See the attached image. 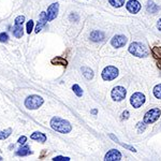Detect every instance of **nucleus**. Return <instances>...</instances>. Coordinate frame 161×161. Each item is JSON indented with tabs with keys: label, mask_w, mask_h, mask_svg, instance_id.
<instances>
[{
	"label": "nucleus",
	"mask_w": 161,
	"mask_h": 161,
	"mask_svg": "<svg viewBox=\"0 0 161 161\" xmlns=\"http://www.w3.org/2000/svg\"><path fill=\"white\" fill-rule=\"evenodd\" d=\"M51 127L55 130V131L59 132V133H69L72 130V126L70 125L68 120H64L60 117H53L51 120Z\"/></svg>",
	"instance_id": "f257e3e1"
},
{
	"label": "nucleus",
	"mask_w": 161,
	"mask_h": 161,
	"mask_svg": "<svg viewBox=\"0 0 161 161\" xmlns=\"http://www.w3.org/2000/svg\"><path fill=\"white\" fill-rule=\"evenodd\" d=\"M129 52H130L133 56L140 57V58H141V57L148 56V49L146 48V46L139 42L131 43L130 46H129Z\"/></svg>",
	"instance_id": "f03ea898"
},
{
	"label": "nucleus",
	"mask_w": 161,
	"mask_h": 161,
	"mask_svg": "<svg viewBox=\"0 0 161 161\" xmlns=\"http://www.w3.org/2000/svg\"><path fill=\"white\" fill-rule=\"evenodd\" d=\"M43 102H44V100L42 97L37 96V95H31V96L27 97L25 100V106L28 110H37L43 104Z\"/></svg>",
	"instance_id": "7ed1b4c3"
},
{
	"label": "nucleus",
	"mask_w": 161,
	"mask_h": 161,
	"mask_svg": "<svg viewBox=\"0 0 161 161\" xmlns=\"http://www.w3.org/2000/svg\"><path fill=\"white\" fill-rule=\"evenodd\" d=\"M118 76V69L113 66H107L102 71V78L104 80H113Z\"/></svg>",
	"instance_id": "20e7f679"
},
{
	"label": "nucleus",
	"mask_w": 161,
	"mask_h": 161,
	"mask_svg": "<svg viewBox=\"0 0 161 161\" xmlns=\"http://www.w3.org/2000/svg\"><path fill=\"white\" fill-rule=\"evenodd\" d=\"M126 95H127V90L125 89V87L123 86H116L114 87L111 92V96H112V99L114 101H123L125 98H126Z\"/></svg>",
	"instance_id": "39448f33"
},
{
	"label": "nucleus",
	"mask_w": 161,
	"mask_h": 161,
	"mask_svg": "<svg viewBox=\"0 0 161 161\" xmlns=\"http://www.w3.org/2000/svg\"><path fill=\"white\" fill-rule=\"evenodd\" d=\"M161 115V111L159 109H151L148 111L144 116L145 123H154L156 120H158Z\"/></svg>",
	"instance_id": "423d86ee"
},
{
	"label": "nucleus",
	"mask_w": 161,
	"mask_h": 161,
	"mask_svg": "<svg viewBox=\"0 0 161 161\" xmlns=\"http://www.w3.org/2000/svg\"><path fill=\"white\" fill-rule=\"evenodd\" d=\"M145 102V96L142 92H135L130 98V103L133 107L139 109L140 106H142Z\"/></svg>",
	"instance_id": "0eeeda50"
},
{
	"label": "nucleus",
	"mask_w": 161,
	"mask_h": 161,
	"mask_svg": "<svg viewBox=\"0 0 161 161\" xmlns=\"http://www.w3.org/2000/svg\"><path fill=\"white\" fill-rule=\"evenodd\" d=\"M58 10H59V4L57 2L52 3L47 9V13H46V16H47V21H51L53 19H55L58 15Z\"/></svg>",
	"instance_id": "6e6552de"
},
{
	"label": "nucleus",
	"mask_w": 161,
	"mask_h": 161,
	"mask_svg": "<svg viewBox=\"0 0 161 161\" xmlns=\"http://www.w3.org/2000/svg\"><path fill=\"white\" fill-rule=\"evenodd\" d=\"M126 43H127V38L125 37V35H115V37L112 39V41H111V44L116 48L123 47Z\"/></svg>",
	"instance_id": "1a4fd4ad"
},
{
	"label": "nucleus",
	"mask_w": 161,
	"mask_h": 161,
	"mask_svg": "<svg viewBox=\"0 0 161 161\" xmlns=\"http://www.w3.org/2000/svg\"><path fill=\"white\" fill-rule=\"evenodd\" d=\"M127 10L130 12V13H137L140 10H141V3L137 1V0H129L126 4Z\"/></svg>",
	"instance_id": "9d476101"
},
{
	"label": "nucleus",
	"mask_w": 161,
	"mask_h": 161,
	"mask_svg": "<svg viewBox=\"0 0 161 161\" xmlns=\"http://www.w3.org/2000/svg\"><path fill=\"white\" fill-rule=\"evenodd\" d=\"M120 159H121V154L117 149H111L110 151H107L104 157L105 161H118L120 160Z\"/></svg>",
	"instance_id": "9b49d317"
},
{
	"label": "nucleus",
	"mask_w": 161,
	"mask_h": 161,
	"mask_svg": "<svg viewBox=\"0 0 161 161\" xmlns=\"http://www.w3.org/2000/svg\"><path fill=\"white\" fill-rule=\"evenodd\" d=\"M46 21H47V16H46V13L45 12H42L41 15H40V21H39V23H38L37 27H35V30L37 33H39V32L42 30L43 27L45 26Z\"/></svg>",
	"instance_id": "f8f14e48"
},
{
	"label": "nucleus",
	"mask_w": 161,
	"mask_h": 161,
	"mask_svg": "<svg viewBox=\"0 0 161 161\" xmlns=\"http://www.w3.org/2000/svg\"><path fill=\"white\" fill-rule=\"evenodd\" d=\"M104 39V33L99 30H95L90 33V40L94 42H98V41H102Z\"/></svg>",
	"instance_id": "ddd939ff"
},
{
	"label": "nucleus",
	"mask_w": 161,
	"mask_h": 161,
	"mask_svg": "<svg viewBox=\"0 0 161 161\" xmlns=\"http://www.w3.org/2000/svg\"><path fill=\"white\" fill-rule=\"evenodd\" d=\"M30 139L35 140V141H39L41 143H44L46 141V135L42 132H35L30 135Z\"/></svg>",
	"instance_id": "4468645a"
},
{
	"label": "nucleus",
	"mask_w": 161,
	"mask_h": 161,
	"mask_svg": "<svg viewBox=\"0 0 161 161\" xmlns=\"http://www.w3.org/2000/svg\"><path fill=\"white\" fill-rule=\"evenodd\" d=\"M147 11L149 12V13H157L159 11V7L157 4H156L155 2H154L153 0H148V2H147Z\"/></svg>",
	"instance_id": "2eb2a0df"
},
{
	"label": "nucleus",
	"mask_w": 161,
	"mask_h": 161,
	"mask_svg": "<svg viewBox=\"0 0 161 161\" xmlns=\"http://www.w3.org/2000/svg\"><path fill=\"white\" fill-rule=\"evenodd\" d=\"M13 35L15 38H21L24 35V31H23V25H15L13 28Z\"/></svg>",
	"instance_id": "dca6fc26"
},
{
	"label": "nucleus",
	"mask_w": 161,
	"mask_h": 161,
	"mask_svg": "<svg viewBox=\"0 0 161 161\" xmlns=\"http://www.w3.org/2000/svg\"><path fill=\"white\" fill-rule=\"evenodd\" d=\"M32 154V151L30 150L29 146H24V147H21L17 151H16V155L17 156H21V157H24V156H28Z\"/></svg>",
	"instance_id": "f3484780"
},
{
	"label": "nucleus",
	"mask_w": 161,
	"mask_h": 161,
	"mask_svg": "<svg viewBox=\"0 0 161 161\" xmlns=\"http://www.w3.org/2000/svg\"><path fill=\"white\" fill-rule=\"evenodd\" d=\"M52 64H60V66H64V67H66L68 64L67 60L64 58H61V57H56V58H53L52 59Z\"/></svg>",
	"instance_id": "a211bd4d"
},
{
	"label": "nucleus",
	"mask_w": 161,
	"mask_h": 161,
	"mask_svg": "<svg viewBox=\"0 0 161 161\" xmlns=\"http://www.w3.org/2000/svg\"><path fill=\"white\" fill-rule=\"evenodd\" d=\"M82 71H83V74L87 80H91L94 78V72L92 70H90L89 68H82Z\"/></svg>",
	"instance_id": "6ab92c4d"
},
{
	"label": "nucleus",
	"mask_w": 161,
	"mask_h": 161,
	"mask_svg": "<svg viewBox=\"0 0 161 161\" xmlns=\"http://www.w3.org/2000/svg\"><path fill=\"white\" fill-rule=\"evenodd\" d=\"M11 133H12V129L11 128L5 129V130H3V131H0V140L8 139V137L11 135Z\"/></svg>",
	"instance_id": "aec40b11"
},
{
	"label": "nucleus",
	"mask_w": 161,
	"mask_h": 161,
	"mask_svg": "<svg viewBox=\"0 0 161 161\" xmlns=\"http://www.w3.org/2000/svg\"><path fill=\"white\" fill-rule=\"evenodd\" d=\"M110 4L114 8H120L125 4V0H109Z\"/></svg>",
	"instance_id": "412c9836"
},
{
	"label": "nucleus",
	"mask_w": 161,
	"mask_h": 161,
	"mask_svg": "<svg viewBox=\"0 0 161 161\" xmlns=\"http://www.w3.org/2000/svg\"><path fill=\"white\" fill-rule=\"evenodd\" d=\"M154 96L157 98V99H161V84H158L154 87Z\"/></svg>",
	"instance_id": "4be33fe9"
},
{
	"label": "nucleus",
	"mask_w": 161,
	"mask_h": 161,
	"mask_svg": "<svg viewBox=\"0 0 161 161\" xmlns=\"http://www.w3.org/2000/svg\"><path fill=\"white\" fill-rule=\"evenodd\" d=\"M72 90L78 97H82V95H83V90H82V88H80L78 85H76V84L72 86Z\"/></svg>",
	"instance_id": "5701e85b"
},
{
	"label": "nucleus",
	"mask_w": 161,
	"mask_h": 161,
	"mask_svg": "<svg viewBox=\"0 0 161 161\" xmlns=\"http://www.w3.org/2000/svg\"><path fill=\"white\" fill-rule=\"evenodd\" d=\"M151 52H153V55L156 57V58H161V47H153V49H151Z\"/></svg>",
	"instance_id": "b1692460"
},
{
	"label": "nucleus",
	"mask_w": 161,
	"mask_h": 161,
	"mask_svg": "<svg viewBox=\"0 0 161 161\" xmlns=\"http://www.w3.org/2000/svg\"><path fill=\"white\" fill-rule=\"evenodd\" d=\"M33 26H35V23H33V21L30 19V21L27 23V33H29L30 35V32L33 30Z\"/></svg>",
	"instance_id": "393cba45"
},
{
	"label": "nucleus",
	"mask_w": 161,
	"mask_h": 161,
	"mask_svg": "<svg viewBox=\"0 0 161 161\" xmlns=\"http://www.w3.org/2000/svg\"><path fill=\"white\" fill-rule=\"evenodd\" d=\"M25 21V16L19 15L15 18V25H23Z\"/></svg>",
	"instance_id": "a878e982"
},
{
	"label": "nucleus",
	"mask_w": 161,
	"mask_h": 161,
	"mask_svg": "<svg viewBox=\"0 0 161 161\" xmlns=\"http://www.w3.org/2000/svg\"><path fill=\"white\" fill-rule=\"evenodd\" d=\"M9 40V37L8 35L5 33V32H2V33H0V42L2 43H7Z\"/></svg>",
	"instance_id": "bb28decb"
},
{
	"label": "nucleus",
	"mask_w": 161,
	"mask_h": 161,
	"mask_svg": "<svg viewBox=\"0 0 161 161\" xmlns=\"http://www.w3.org/2000/svg\"><path fill=\"white\" fill-rule=\"evenodd\" d=\"M145 129H146V126H145L143 123H137V131H139V133H142V132H144Z\"/></svg>",
	"instance_id": "cd10ccee"
},
{
	"label": "nucleus",
	"mask_w": 161,
	"mask_h": 161,
	"mask_svg": "<svg viewBox=\"0 0 161 161\" xmlns=\"http://www.w3.org/2000/svg\"><path fill=\"white\" fill-rule=\"evenodd\" d=\"M54 161H62V160H66V161H69L70 158L69 157H62V156H57L55 158H53Z\"/></svg>",
	"instance_id": "c85d7f7f"
},
{
	"label": "nucleus",
	"mask_w": 161,
	"mask_h": 161,
	"mask_svg": "<svg viewBox=\"0 0 161 161\" xmlns=\"http://www.w3.org/2000/svg\"><path fill=\"white\" fill-rule=\"evenodd\" d=\"M27 141V137H25V135H23V137H21L18 139V141H17V143L18 144H21V145H23V144H25V142Z\"/></svg>",
	"instance_id": "c756f323"
},
{
	"label": "nucleus",
	"mask_w": 161,
	"mask_h": 161,
	"mask_svg": "<svg viewBox=\"0 0 161 161\" xmlns=\"http://www.w3.org/2000/svg\"><path fill=\"white\" fill-rule=\"evenodd\" d=\"M128 118H129V112L128 111H125L121 114V119H128Z\"/></svg>",
	"instance_id": "7c9ffc66"
},
{
	"label": "nucleus",
	"mask_w": 161,
	"mask_h": 161,
	"mask_svg": "<svg viewBox=\"0 0 161 161\" xmlns=\"http://www.w3.org/2000/svg\"><path fill=\"white\" fill-rule=\"evenodd\" d=\"M157 28H158V29L161 31V18L159 19L158 21H157Z\"/></svg>",
	"instance_id": "2f4dec72"
},
{
	"label": "nucleus",
	"mask_w": 161,
	"mask_h": 161,
	"mask_svg": "<svg viewBox=\"0 0 161 161\" xmlns=\"http://www.w3.org/2000/svg\"><path fill=\"white\" fill-rule=\"evenodd\" d=\"M157 66H158V68H159V69H161V58L159 59V61L157 62Z\"/></svg>",
	"instance_id": "473e14b6"
},
{
	"label": "nucleus",
	"mask_w": 161,
	"mask_h": 161,
	"mask_svg": "<svg viewBox=\"0 0 161 161\" xmlns=\"http://www.w3.org/2000/svg\"><path fill=\"white\" fill-rule=\"evenodd\" d=\"M0 160H2V158H1V157H0Z\"/></svg>",
	"instance_id": "72a5a7b5"
}]
</instances>
